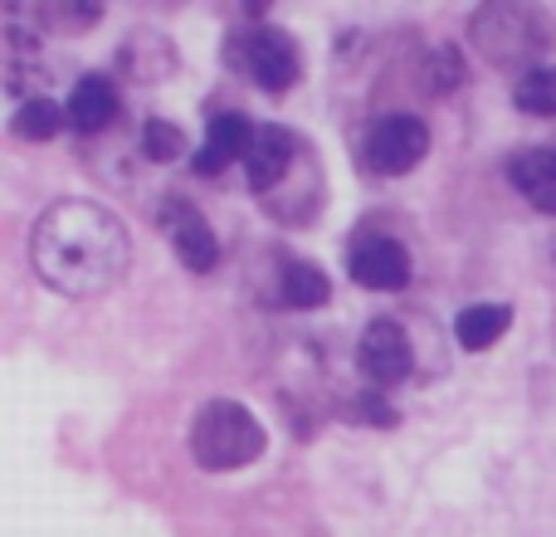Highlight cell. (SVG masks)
<instances>
[{
    "mask_svg": "<svg viewBox=\"0 0 556 537\" xmlns=\"http://www.w3.org/2000/svg\"><path fill=\"white\" fill-rule=\"evenodd\" d=\"M117 84L108 74H84L74 88H68V103H64V113H68V127L74 133H84V137H93V133H103L108 123L117 117Z\"/></svg>",
    "mask_w": 556,
    "mask_h": 537,
    "instance_id": "7c38bea8",
    "label": "cell"
},
{
    "mask_svg": "<svg viewBox=\"0 0 556 537\" xmlns=\"http://www.w3.org/2000/svg\"><path fill=\"white\" fill-rule=\"evenodd\" d=\"M68 127V113L54 103V98H25V103L10 113V133L20 137V142H54L59 133Z\"/></svg>",
    "mask_w": 556,
    "mask_h": 537,
    "instance_id": "9a60e30c",
    "label": "cell"
},
{
    "mask_svg": "<svg viewBox=\"0 0 556 537\" xmlns=\"http://www.w3.org/2000/svg\"><path fill=\"white\" fill-rule=\"evenodd\" d=\"M346 415H352V421H371V425H395V411H391V405H386L376 391H362V396H356V401L346 405Z\"/></svg>",
    "mask_w": 556,
    "mask_h": 537,
    "instance_id": "ffe728a7",
    "label": "cell"
},
{
    "mask_svg": "<svg viewBox=\"0 0 556 537\" xmlns=\"http://www.w3.org/2000/svg\"><path fill=\"white\" fill-rule=\"evenodd\" d=\"M254 117L244 113H215L211 123H205V147L195 152V172L201 176H220L230 162H244V152H250L254 142Z\"/></svg>",
    "mask_w": 556,
    "mask_h": 537,
    "instance_id": "30bf717a",
    "label": "cell"
},
{
    "mask_svg": "<svg viewBox=\"0 0 556 537\" xmlns=\"http://www.w3.org/2000/svg\"><path fill=\"white\" fill-rule=\"evenodd\" d=\"M269 450V430L264 421L250 411L244 401H230V396H215L195 411L191 421V460L201 464L205 474H230L254 464Z\"/></svg>",
    "mask_w": 556,
    "mask_h": 537,
    "instance_id": "3957f363",
    "label": "cell"
},
{
    "mask_svg": "<svg viewBox=\"0 0 556 537\" xmlns=\"http://www.w3.org/2000/svg\"><path fill=\"white\" fill-rule=\"evenodd\" d=\"M430 152V123L415 113H386L366 127L362 137V162L376 176H405L425 162Z\"/></svg>",
    "mask_w": 556,
    "mask_h": 537,
    "instance_id": "5b68a950",
    "label": "cell"
},
{
    "mask_svg": "<svg viewBox=\"0 0 556 537\" xmlns=\"http://www.w3.org/2000/svg\"><path fill=\"white\" fill-rule=\"evenodd\" d=\"M420 93H430V98H450L454 88L464 84V49L459 45H450V39H440V45H430L425 49V59H420Z\"/></svg>",
    "mask_w": 556,
    "mask_h": 537,
    "instance_id": "2e32d148",
    "label": "cell"
},
{
    "mask_svg": "<svg viewBox=\"0 0 556 537\" xmlns=\"http://www.w3.org/2000/svg\"><path fill=\"white\" fill-rule=\"evenodd\" d=\"M508 327H513L508 303H469L459 317H454V342H459L464 352H489Z\"/></svg>",
    "mask_w": 556,
    "mask_h": 537,
    "instance_id": "4fadbf2b",
    "label": "cell"
},
{
    "mask_svg": "<svg viewBox=\"0 0 556 537\" xmlns=\"http://www.w3.org/2000/svg\"><path fill=\"white\" fill-rule=\"evenodd\" d=\"M103 20V5H45L39 10V25L64 29V35H78V29H93Z\"/></svg>",
    "mask_w": 556,
    "mask_h": 537,
    "instance_id": "d6986e66",
    "label": "cell"
},
{
    "mask_svg": "<svg viewBox=\"0 0 556 537\" xmlns=\"http://www.w3.org/2000/svg\"><path fill=\"white\" fill-rule=\"evenodd\" d=\"M346 274L362 288H371V294H395V288L410 284L415 264H410V250H405L395 235L362 230L352 240V250H346Z\"/></svg>",
    "mask_w": 556,
    "mask_h": 537,
    "instance_id": "52a82bcc",
    "label": "cell"
},
{
    "mask_svg": "<svg viewBox=\"0 0 556 537\" xmlns=\"http://www.w3.org/2000/svg\"><path fill=\"white\" fill-rule=\"evenodd\" d=\"M513 103H518V113H528V117H556V68L538 64V68H528V74H518Z\"/></svg>",
    "mask_w": 556,
    "mask_h": 537,
    "instance_id": "e0dca14e",
    "label": "cell"
},
{
    "mask_svg": "<svg viewBox=\"0 0 556 537\" xmlns=\"http://www.w3.org/2000/svg\"><path fill=\"white\" fill-rule=\"evenodd\" d=\"M142 152H147V162H176V157H186V133L172 123V117H147Z\"/></svg>",
    "mask_w": 556,
    "mask_h": 537,
    "instance_id": "ac0fdd59",
    "label": "cell"
},
{
    "mask_svg": "<svg viewBox=\"0 0 556 537\" xmlns=\"http://www.w3.org/2000/svg\"><path fill=\"white\" fill-rule=\"evenodd\" d=\"M278 298L288 308H298V313H313V308H323L332 298V278L307 260H288L283 274H278Z\"/></svg>",
    "mask_w": 556,
    "mask_h": 537,
    "instance_id": "5bb4252c",
    "label": "cell"
},
{
    "mask_svg": "<svg viewBox=\"0 0 556 537\" xmlns=\"http://www.w3.org/2000/svg\"><path fill=\"white\" fill-rule=\"evenodd\" d=\"M225 64L264 93H288L303 78V49L278 25H240L225 39Z\"/></svg>",
    "mask_w": 556,
    "mask_h": 537,
    "instance_id": "277c9868",
    "label": "cell"
},
{
    "mask_svg": "<svg viewBox=\"0 0 556 537\" xmlns=\"http://www.w3.org/2000/svg\"><path fill=\"white\" fill-rule=\"evenodd\" d=\"M556 39V20L542 5H479L469 15V45L489 68H528L542 64V54Z\"/></svg>",
    "mask_w": 556,
    "mask_h": 537,
    "instance_id": "7a4b0ae2",
    "label": "cell"
},
{
    "mask_svg": "<svg viewBox=\"0 0 556 537\" xmlns=\"http://www.w3.org/2000/svg\"><path fill=\"white\" fill-rule=\"evenodd\" d=\"M298 152H303V142H298L293 133H288L283 123H260L254 127V142L250 152H244V186L260 196H274L278 186L288 182V172H293Z\"/></svg>",
    "mask_w": 556,
    "mask_h": 537,
    "instance_id": "9c48e42d",
    "label": "cell"
},
{
    "mask_svg": "<svg viewBox=\"0 0 556 537\" xmlns=\"http://www.w3.org/2000/svg\"><path fill=\"white\" fill-rule=\"evenodd\" d=\"M29 264L39 284L64 298H103L117 288L132 264V235L88 196H64L54 201L29 230Z\"/></svg>",
    "mask_w": 556,
    "mask_h": 537,
    "instance_id": "6da1fadb",
    "label": "cell"
},
{
    "mask_svg": "<svg viewBox=\"0 0 556 537\" xmlns=\"http://www.w3.org/2000/svg\"><path fill=\"white\" fill-rule=\"evenodd\" d=\"M156 225H162V235L172 240L181 268H191V274H211V268L220 264V240H215L211 221H205L186 196H162V205H156Z\"/></svg>",
    "mask_w": 556,
    "mask_h": 537,
    "instance_id": "8992f818",
    "label": "cell"
},
{
    "mask_svg": "<svg viewBox=\"0 0 556 537\" xmlns=\"http://www.w3.org/2000/svg\"><path fill=\"white\" fill-rule=\"evenodd\" d=\"M356 366H362V376L371 386H401L405 376L415 372V342L410 333H405L395 317H371L362 333V342H356Z\"/></svg>",
    "mask_w": 556,
    "mask_h": 537,
    "instance_id": "ba28073f",
    "label": "cell"
},
{
    "mask_svg": "<svg viewBox=\"0 0 556 537\" xmlns=\"http://www.w3.org/2000/svg\"><path fill=\"white\" fill-rule=\"evenodd\" d=\"M508 182L532 211L556 215V147H522V152H513Z\"/></svg>",
    "mask_w": 556,
    "mask_h": 537,
    "instance_id": "8fae6325",
    "label": "cell"
}]
</instances>
